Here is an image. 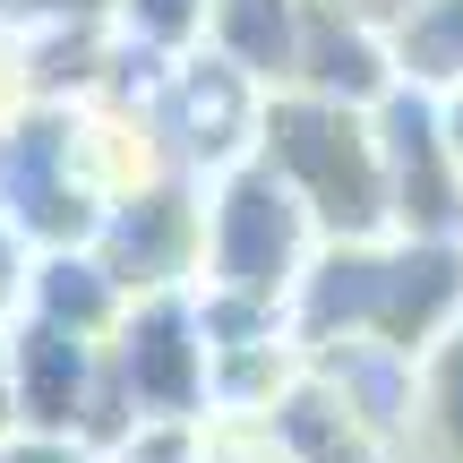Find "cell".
I'll return each instance as SVG.
<instances>
[{
	"mask_svg": "<svg viewBox=\"0 0 463 463\" xmlns=\"http://www.w3.org/2000/svg\"><path fill=\"white\" fill-rule=\"evenodd\" d=\"M463 317V241H317L309 275L292 283V344L300 352H335V344H369L420 361Z\"/></svg>",
	"mask_w": 463,
	"mask_h": 463,
	"instance_id": "cell-1",
	"label": "cell"
},
{
	"mask_svg": "<svg viewBox=\"0 0 463 463\" xmlns=\"http://www.w3.org/2000/svg\"><path fill=\"white\" fill-rule=\"evenodd\" d=\"M249 164L275 172L292 206L309 215L317 241H378L386 232V172H378V129L352 103L317 95H266Z\"/></svg>",
	"mask_w": 463,
	"mask_h": 463,
	"instance_id": "cell-2",
	"label": "cell"
},
{
	"mask_svg": "<svg viewBox=\"0 0 463 463\" xmlns=\"http://www.w3.org/2000/svg\"><path fill=\"white\" fill-rule=\"evenodd\" d=\"M112 198L95 120L69 103H9L0 112V223L52 258V249H86Z\"/></svg>",
	"mask_w": 463,
	"mask_h": 463,
	"instance_id": "cell-3",
	"label": "cell"
},
{
	"mask_svg": "<svg viewBox=\"0 0 463 463\" xmlns=\"http://www.w3.org/2000/svg\"><path fill=\"white\" fill-rule=\"evenodd\" d=\"M206 206V249H198V292H232V300H275L292 309V283L309 275L317 232L292 206V189L258 164H232L215 181H198Z\"/></svg>",
	"mask_w": 463,
	"mask_h": 463,
	"instance_id": "cell-4",
	"label": "cell"
},
{
	"mask_svg": "<svg viewBox=\"0 0 463 463\" xmlns=\"http://www.w3.org/2000/svg\"><path fill=\"white\" fill-rule=\"evenodd\" d=\"M103 386L120 430H206V326L198 300H129L103 335Z\"/></svg>",
	"mask_w": 463,
	"mask_h": 463,
	"instance_id": "cell-5",
	"label": "cell"
},
{
	"mask_svg": "<svg viewBox=\"0 0 463 463\" xmlns=\"http://www.w3.org/2000/svg\"><path fill=\"white\" fill-rule=\"evenodd\" d=\"M258 112H266V95L249 78H232L215 52L172 61L164 78L137 95V129H146V146H155V172H181V181H215V172L249 164Z\"/></svg>",
	"mask_w": 463,
	"mask_h": 463,
	"instance_id": "cell-6",
	"label": "cell"
},
{
	"mask_svg": "<svg viewBox=\"0 0 463 463\" xmlns=\"http://www.w3.org/2000/svg\"><path fill=\"white\" fill-rule=\"evenodd\" d=\"M86 249H95V266L120 283V300L198 292V249H206L198 181H181V172H146V181L112 189Z\"/></svg>",
	"mask_w": 463,
	"mask_h": 463,
	"instance_id": "cell-7",
	"label": "cell"
},
{
	"mask_svg": "<svg viewBox=\"0 0 463 463\" xmlns=\"http://www.w3.org/2000/svg\"><path fill=\"white\" fill-rule=\"evenodd\" d=\"M0 352H9V420L43 438H78V447H112V386H103V344L69 326H43V317H9L0 326Z\"/></svg>",
	"mask_w": 463,
	"mask_h": 463,
	"instance_id": "cell-8",
	"label": "cell"
},
{
	"mask_svg": "<svg viewBox=\"0 0 463 463\" xmlns=\"http://www.w3.org/2000/svg\"><path fill=\"white\" fill-rule=\"evenodd\" d=\"M369 129H378V172H386V232H403V241H463V172L447 155L438 103L395 86L369 112Z\"/></svg>",
	"mask_w": 463,
	"mask_h": 463,
	"instance_id": "cell-9",
	"label": "cell"
},
{
	"mask_svg": "<svg viewBox=\"0 0 463 463\" xmlns=\"http://www.w3.org/2000/svg\"><path fill=\"white\" fill-rule=\"evenodd\" d=\"M283 95L378 112V103L395 95V52H386V34H369L344 0H300V69H292Z\"/></svg>",
	"mask_w": 463,
	"mask_h": 463,
	"instance_id": "cell-10",
	"label": "cell"
},
{
	"mask_svg": "<svg viewBox=\"0 0 463 463\" xmlns=\"http://www.w3.org/2000/svg\"><path fill=\"white\" fill-rule=\"evenodd\" d=\"M206 52L258 95H283L300 69V0H206Z\"/></svg>",
	"mask_w": 463,
	"mask_h": 463,
	"instance_id": "cell-11",
	"label": "cell"
},
{
	"mask_svg": "<svg viewBox=\"0 0 463 463\" xmlns=\"http://www.w3.org/2000/svg\"><path fill=\"white\" fill-rule=\"evenodd\" d=\"M275 438H283V455L292 463H403V447L386 430H369L352 403H335L326 386L309 378V361H300V386L275 403Z\"/></svg>",
	"mask_w": 463,
	"mask_h": 463,
	"instance_id": "cell-12",
	"label": "cell"
},
{
	"mask_svg": "<svg viewBox=\"0 0 463 463\" xmlns=\"http://www.w3.org/2000/svg\"><path fill=\"white\" fill-rule=\"evenodd\" d=\"M120 283L95 266V249H52V258H34V275H26V309L17 317H43V326H69V335H86V344H103V335L120 326Z\"/></svg>",
	"mask_w": 463,
	"mask_h": 463,
	"instance_id": "cell-13",
	"label": "cell"
},
{
	"mask_svg": "<svg viewBox=\"0 0 463 463\" xmlns=\"http://www.w3.org/2000/svg\"><path fill=\"white\" fill-rule=\"evenodd\" d=\"M403 463H463V317L412 361V420Z\"/></svg>",
	"mask_w": 463,
	"mask_h": 463,
	"instance_id": "cell-14",
	"label": "cell"
},
{
	"mask_svg": "<svg viewBox=\"0 0 463 463\" xmlns=\"http://www.w3.org/2000/svg\"><path fill=\"white\" fill-rule=\"evenodd\" d=\"M395 86L412 95H455L463 86V0H412V17L395 26Z\"/></svg>",
	"mask_w": 463,
	"mask_h": 463,
	"instance_id": "cell-15",
	"label": "cell"
},
{
	"mask_svg": "<svg viewBox=\"0 0 463 463\" xmlns=\"http://www.w3.org/2000/svg\"><path fill=\"white\" fill-rule=\"evenodd\" d=\"M103 26L137 52V61L172 69L189 52H206V0H103Z\"/></svg>",
	"mask_w": 463,
	"mask_h": 463,
	"instance_id": "cell-16",
	"label": "cell"
},
{
	"mask_svg": "<svg viewBox=\"0 0 463 463\" xmlns=\"http://www.w3.org/2000/svg\"><path fill=\"white\" fill-rule=\"evenodd\" d=\"M86 17H103V0H0V43H43Z\"/></svg>",
	"mask_w": 463,
	"mask_h": 463,
	"instance_id": "cell-17",
	"label": "cell"
},
{
	"mask_svg": "<svg viewBox=\"0 0 463 463\" xmlns=\"http://www.w3.org/2000/svg\"><path fill=\"white\" fill-rule=\"evenodd\" d=\"M95 463H206L198 430H120L112 447H95Z\"/></svg>",
	"mask_w": 463,
	"mask_h": 463,
	"instance_id": "cell-18",
	"label": "cell"
},
{
	"mask_svg": "<svg viewBox=\"0 0 463 463\" xmlns=\"http://www.w3.org/2000/svg\"><path fill=\"white\" fill-rule=\"evenodd\" d=\"M0 463H95V447H78V438H43V430H9V438H0Z\"/></svg>",
	"mask_w": 463,
	"mask_h": 463,
	"instance_id": "cell-19",
	"label": "cell"
},
{
	"mask_svg": "<svg viewBox=\"0 0 463 463\" xmlns=\"http://www.w3.org/2000/svg\"><path fill=\"white\" fill-rule=\"evenodd\" d=\"M26 275H34V249L17 241L9 223H0V326H9V317L26 309Z\"/></svg>",
	"mask_w": 463,
	"mask_h": 463,
	"instance_id": "cell-20",
	"label": "cell"
},
{
	"mask_svg": "<svg viewBox=\"0 0 463 463\" xmlns=\"http://www.w3.org/2000/svg\"><path fill=\"white\" fill-rule=\"evenodd\" d=\"M344 9L361 17L369 34H386V43H395V26H403V17H412V0H344Z\"/></svg>",
	"mask_w": 463,
	"mask_h": 463,
	"instance_id": "cell-21",
	"label": "cell"
},
{
	"mask_svg": "<svg viewBox=\"0 0 463 463\" xmlns=\"http://www.w3.org/2000/svg\"><path fill=\"white\" fill-rule=\"evenodd\" d=\"M438 103V129H447V155H455V172H463V86L455 95H430Z\"/></svg>",
	"mask_w": 463,
	"mask_h": 463,
	"instance_id": "cell-22",
	"label": "cell"
},
{
	"mask_svg": "<svg viewBox=\"0 0 463 463\" xmlns=\"http://www.w3.org/2000/svg\"><path fill=\"white\" fill-rule=\"evenodd\" d=\"M17 420H9V352H0V438H9Z\"/></svg>",
	"mask_w": 463,
	"mask_h": 463,
	"instance_id": "cell-23",
	"label": "cell"
}]
</instances>
